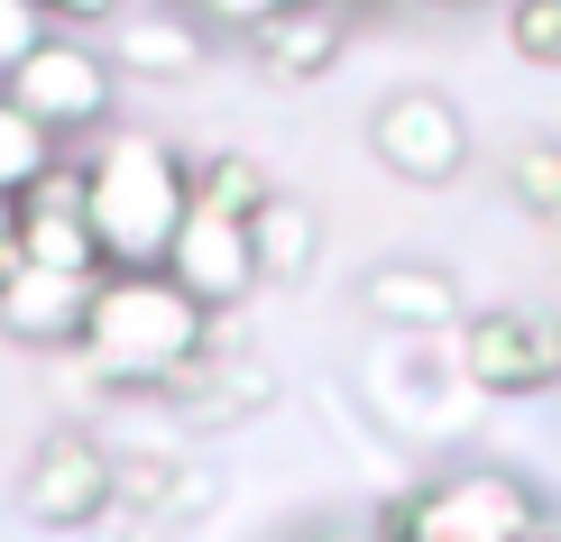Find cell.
<instances>
[{"label": "cell", "mask_w": 561, "mask_h": 542, "mask_svg": "<svg viewBox=\"0 0 561 542\" xmlns=\"http://www.w3.org/2000/svg\"><path fill=\"white\" fill-rule=\"evenodd\" d=\"M75 359H83L92 387H111V395H167V387H184V377L213 359V313H203L167 267H129V276L102 267Z\"/></svg>", "instance_id": "cell-1"}, {"label": "cell", "mask_w": 561, "mask_h": 542, "mask_svg": "<svg viewBox=\"0 0 561 542\" xmlns=\"http://www.w3.org/2000/svg\"><path fill=\"white\" fill-rule=\"evenodd\" d=\"M83 203H92V249L111 276L167 267L184 211H194V166L157 129H102L83 148Z\"/></svg>", "instance_id": "cell-2"}, {"label": "cell", "mask_w": 561, "mask_h": 542, "mask_svg": "<svg viewBox=\"0 0 561 542\" xmlns=\"http://www.w3.org/2000/svg\"><path fill=\"white\" fill-rule=\"evenodd\" d=\"M534 524H543V506L516 469H442L387 515L378 542H525Z\"/></svg>", "instance_id": "cell-3"}, {"label": "cell", "mask_w": 561, "mask_h": 542, "mask_svg": "<svg viewBox=\"0 0 561 542\" xmlns=\"http://www.w3.org/2000/svg\"><path fill=\"white\" fill-rule=\"evenodd\" d=\"M0 92H10V102H19V111H28V120L65 148V138H83V129H111L121 74H111V56H102L92 37H65V28H56V37H46V46H37V56L19 65Z\"/></svg>", "instance_id": "cell-4"}, {"label": "cell", "mask_w": 561, "mask_h": 542, "mask_svg": "<svg viewBox=\"0 0 561 542\" xmlns=\"http://www.w3.org/2000/svg\"><path fill=\"white\" fill-rule=\"evenodd\" d=\"M451 368L479 395H543V387H561V313H525V303L470 313Z\"/></svg>", "instance_id": "cell-5"}, {"label": "cell", "mask_w": 561, "mask_h": 542, "mask_svg": "<svg viewBox=\"0 0 561 542\" xmlns=\"http://www.w3.org/2000/svg\"><path fill=\"white\" fill-rule=\"evenodd\" d=\"M111 497H121V460H111L92 433H75V423L46 433L37 451L19 460V515L46 524V533H83Z\"/></svg>", "instance_id": "cell-6"}, {"label": "cell", "mask_w": 561, "mask_h": 542, "mask_svg": "<svg viewBox=\"0 0 561 542\" xmlns=\"http://www.w3.org/2000/svg\"><path fill=\"white\" fill-rule=\"evenodd\" d=\"M10 249L28 267L56 276H102V249H92V203H83V157L65 148L28 194H10Z\"/></svg>", "instance_id": "cell-7"}, {"label": "cell", "mask_w": 561, "mask_h": 542, "mask_svg": "<svg viewBox=\"0 0 561 542\" xmlns=\"http://www.w3.org/2000/svg\"><path fill=\"white\" fill-rule=\"evenodd\" d=\"M368 148H378V166L405 175V184H451L470 166V120H460L442 92H387V102L368 111Z\"/></svg>", "instance_id": "cell-8"}, {"label": "cell", "mask_w": 561, "mask_h": 542, "mask_svg": "<svg viewBox=\"0 0 561 542\" xmlns=\"http://www.w3.org/2000/svg\"><path fill=\"white\" fill-rule=\"evenodd\" d=\"M167 276L203 303V313H230V303H249V295L267 286L249 221H240V211H213V203L184 211V230H175V249H167Z\"/></svg>", "instance_id": "cell-9"}, {"label": "cell", "mask_w": 561, "mask_h": 542, "mask_svg": "<svg viewBox=\"0 0 561 542\" xmlns=\"http://www.w3.org/2000/svg\"><path fill=\"white\" fill-rule=\"evenodd\" d=\"M92 286H102V276H56V267L10 257V267H0V332L19 349H75L83 313H92Z\"/></svg>", "instance_id": "cell-10"}, {"label": "cell", "mask_w": 561, "mask_h": 542, "mask_svg": "<svg viewBox=\"0 0 561 542\" xmlns=\"http://www.w3.org/2000/svg\"><path fill=\"white\" fill-rule=\"evenodd\" d=\"M341 37H350V10H341V0H286L276 19H259V28H249V46H259V65H267L276 83L332 74Z\"/></svg>", "instance_id": "cell-11"}, {"label": "cell", "mask_w": 561, "mask_h": 542, "mask_svg": "<svg viewBox=\"0 0 561 542\" xmlns=\"http://www.w3.org/2000/svg\"><path fill=\"white\" fill-rule=\"evenodd\" d=\"M194 74L203 65V19L194 10H175V0H148V10H129L111 19V74Z\"/></svg>", "instance_id": "cell-12"}, {"label": "cell", "mask_w": 561, "mask_h": 542, "mask_svg": "<svg viewBox=\"0 0 561 542\" xmlns=\"http://www.w3.org/2000/svg\"><path fill=\"white\" fill-rule=\"evenodd\" d=\"M368 313L405 322V332H451L460 295H451V276H433V267H378L368 276Z\"/></svg>", "instance_id": "cell-13"}, {"label": "cell", "mask_w": 561, "mask_h": 542, "mask_svg": "<svg viewBox=\"0 0 561 542\" xmlns=\"http://www.w3.org/2000/svg\"><path fill=\"white\" fill-rule=\"evenodd\" d=\"M249 240H259V276H295V267H313L322 230H313V211L295 194H267V211L249 221Z\"/></svg>", "instance_id": "cell-14"}, {"label": "cell", "mask_w": 561, "mask_h": 542, "mask_svg": "<svg viewBox=\"0 0 561 542\" xmlns=\"http://www.w3.org/2000/svg\"><path fill=\"white\" fill-rule=\"evenodd\" d=\"M267 194H276L267 166H259V157H240V148H221V157H203V166H194V203H213V211H240V221H259Z\"/></svg>", "instance_id": "cell-15"}, {"label": "cell", "mask_w": 561, "mask_h": 542, "mask_svg": "<svg viewBox=\"0 0 561 542\" xmlns=\"http://www.w3.org/2000/svg\"><path fill=\"white\" fill-rule=\"evenodd\" d=\"M56 157H65V148H56V138H46L28 111L10 102V92H0V194H28V184L56 166Z\"/></svg>", "instance_id": "cell-16"}, {"label": "cell", "mask_w": 561, "mask_h": 542, "mask_svg": "<svg viewBox=\"0 0 561 542\" xmlns=\"http://www.w3.org/2000/svg\"><path fill=\"white\" fill-rule=\"evenodd\" d=\"M506 194L525 211H543V221H561V138H534V148L506 157Z\"/></svg>", "instance_id": "cell-17"}, {"label": "cell", "mask_w": 561, "mask_h": 542, "mask_svg": "<svg viewBox=\"0 0 561 542\" xmlns=\"http://www.w3.org/2000/svg\"><path fill=\"white\" fill-rule=\"evenodd\" d=\"M506 46L543 74H561V0H506Z\"/></svg>", "instance_id": "cell-18"}, {"label": "cell", "mask_w": 561, "mask_h": 542, "mask_svg": "<svg viewBox=\"0 0 561 542\" xmlns=\"http://www.w3.org/2000/svg\"><path fill=\"white\" fill-rule=\"evenodd\" d=\"M83 542H167V506H148V497H111V506L83 524Z\"/></svg>", "instance_id": "cell-19"}, {"label": "cell", "mask_w": 561, "mask_h": 542, "mask_svg": "<svg viewBox=\"0 0 561 542\" xmlns=\"http://www.w3.org/2000/svg\"><path fill=\"white\" fill-rule=\"evenodd\" d=\"M46 37H56V28H46V10H37V0H0V83H10L19 65L37 56Z\"/></svg>", "instance_id": "cell-20"}, {"label": "cell", "mask_w": 561, "mask_h": 542, "mask_svg": "<svg viewBox=\"0 0 561 542\" xmlns=\"http://www.w3.org/2000/svg\"><path fill=\"white\" fill-rule=\"evenodd\" d=\"M37 10H46V28H65V37H75V28H111V19H121L129 0H37Z\"/></svg>", "instance_id": "cell-21"}, {"label": "cell", "mask_w": 561, "mask_h": 542, "mask_svg": "<svg viewBox=\"0 0 561 542\" xmlns=\"http://www.w3.org/2000/svg\"><path fill=\"white\" fill-rule=\"evenodd\" d=\"M276 10H286V0H194V19H203V28H259V19H276Z\"/></svg>", "instance_id": "cell-22"}, {"label": "cell", "mask_w": 561, "mask_h": 542, "mask_svg": "<svg viewBox=\"0 0 561 542\" xmlns=\"http://www.w3.org/2000/svg\"><path fill=\"white\" fill-rule=\"evenodd\" d=\"M10 257H19V249H10V194H0V267H10Z\"/></svg>", "instance_id": "cell-23"}, {"label": "cell", "mask_w": 561, "mask_h": 542, "mask_svg": "<svg viewBox=\"0 0 561 542\" xmlns=\"http://www.w3.org/2000/svg\"><path fill=\"white\" fill-rule=\"evenodd\" d=\"M304 542H368V533H304Z\"/></svg>", "instance_id": "cell-24"}, {"label": "cell", "mask_w": 561, "mask_h": 542, "mask_svg": "<svg viewBox=\"0 0 561 542\" xmlns=\"http://www.w3.org/2000/svg\"><path fill=\"white\" fill-rule=\"evenodd\" d=\"M525 542H561V524H534V533H525Z\"/></svg>", "instance_id": "cell-25"}, {"label": "cell", "mask_w": 561, "mask_h": 542, "mask_svg": "<svg viewBox=\"0 0 561 542\" xmlns=\"http://www.w3.org/2000/svg\"><path fill=\"white\" fill-rule=\"evenodd\" d=\"M175 10H194V0H175Z\"/></svg>", "instance_id": "cell-26"}]
</instances>
